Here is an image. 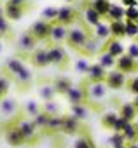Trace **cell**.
Listing matches in <instances>:
<instances>
[{
	"label": "cell",
	"mask_w": 138,
	"mask_h": 148,
	"mask_svg": "<svg viewBox=\"0 0 138 148\" xmlns=\"http://www.w3.org/2000/svg\"><path fill=\"white\" fill-rule=\"evenodd\" d=\"M91 37H95L93 28H91L89 25H86L84 19L81 18V21H79L75 26L68 28V37H66V42H65V44L70 47L72 51H75V52L79 54V52L82 51V47L86 45V42H88Z\"/></svg>",
	"instance_id": "obj_1"
},
{
	"label": "cell",
	"mask_w": 138,
	"mask_h": 148,
	"mask_svg": "<svg viewBox=\"0 0 138 148\" xmlns=\"http://www.w3.org/2000/svg\"><path fill=\"white\" fill-rule=\"evenodd\" d=\"M11 122H14V124L18 125V129H19V132L23 134V138H25L26 145L35 146V145H39V143H40V134H39L37 125L33 124V120H32V119L25 117V115H23V112H21L14 120H11Z\"/></svg>",
	"instance_id": "obj_2"
},
{
	"label": "cell",
	"mask_w": 138,
	"mask_h": 148,
	"mask_svg": "<svg viewBox=\"0 0 138 148\" xmlns=\"http://www.w3.org/2000/svg\"><path fill=\"white\" fill-rule=\"evenodd\" d=\"M39 47V40L32 35L30 30H25L16 38V56L21 59H28V56Z\"/></svg>",
	"instance_id": "obj_3"
},
{
	"label": "cell",
	"mask_w": 138,
	"mask_h": 148,
	"mask_svg": "<svg viewBox=\"0 0 138 148\" xmlns=\"http://www.w3.org/2000/svg\"><path fill=\"white\" fill-rule=\"evenodd\" d=\"M47 52H49V61L52 66H56L58 70L65 71L70 66V54L66 52V49L63 45H46Z\"/></svg>",
	"instance_id": "obj_4"
},
{
	"label": "cell",
	"mask_w": 138,
	"mask_h": 148,
	"mask_svg": "<svg viewBox=\"0 0 138 148\" xmlns=\"http://www.w3.org/2000/svg\"><path fill=\"white\" fill-rule=\"evenodd\" d=\"M82 82H84V86H86V92H88V105H89V106H96V103H100L101 99H105V98H107L108 87L105 86V82L91 84V82H88L86 79H84Z\"/></svg>",
	"instance_id": "obj_5"
},
{
	"label": "cell",
	"mask_w": 138,
	"mask_h": 148,
	"mask_svg": "<svg viewBox=\"0 0 138 148\" xmlns=\"http://www.w3.org/2000/svg\"><path fill=\"white\" fill-rule=\"evenodd\" d=\"M79 21H81L79 9L72 7V5H63V7L58 9V19H56V23H59V25H63L66 28H72Z\"/></svg>",
	"instance_id": "obj_6"
},
{
	"label": "cell",
	"mask_w": 138,
	"mask_h": 148,
	"mask_svg": "<svg viewBox=\"0 0 138 148\" xmlns=\"http://www.w3.org/2000/svg\"><path fill=\"white\" fill-rule=\"evenodd\" d=\"M19 113H21V106H19L16 98L7 96V98H4L2 101H0V115H2L4 119L14 120Z\"/></svg>",
	"instance_id": "obj_7"
},
{
	"label": "cell",
	"mask_w": 138,
	"mask_h": 148,
	"mask_svg": "<svg viewBox=\"0 0 138 148\" xmlns=\"http://www.w3.org/2000/svg\"><path fill=\"white\" fill-rule=\"evenodd\" d=\"M81 18L84 19V23L86 25H89L91 28H95V26H98L101 21H103V18L93 9V5H91V0H84V2H81Z\"/></svg>",
	"instance_id": "obj_8"
},
{
	"label": "cell",
	"mask_w": 138,
	"mask_h": 148,
	"mask_svg": "<svg viewBox=\"0 0 138 148\" xmlns=\"http://www.w3.org/2000/svg\"><path fill=\"white\" fill-rule=\"evenodd\" d=\"M61 132H65L68 136H81V134H84V124L79 119H75L74 115L65 113L63 115V129H61Z\"/></svg>",
	"instance_id": "obj_9"
},
{
	"label": "cell",
	"mask_w": 138,
	"mask_h": 148,
	"mask_svg": "<svg viewBox=\"0 0 138 148\" xmlns=\"http://www.w3.org/2000/svg\"><path fill=\"white\" fill-rule=\"evenodd\" d=\"M4 138H6L7 145H9V146H12V148H21V146H25V145H26V141H25L23 134L19 132V129H18V125H16L14 122L7 124L6 132H4Z\"/></svg>",
	"instance_id": "obj_10"
},
{
	"label": "cell",
	"mask_w": 138,
	"mask_h": 148,
	"mask_svg": "<svg viewBox=\"0 0 138 148\" xmlns=\"http://www.w3.org/2000/svg\"><path fill=\"white\" fill-rule=\"evenodd\" d=\"M126 82H128V75L121 73L119 70H110L107 73V79H105V86L112 91H121L126 87Z\"/></svg>",
	"instance_id": "obj_11"
},
{
	"label": "cell",
	"mask_w": 138,
	"mask_h": 148,
	"mask_svg": "<svg viewBox=\"0 0 138 148\" xmlns=\"http://www.w3.org/2000/svg\"><path fill=\"white\" fill-rule=\"evenodd\" d=\"M70 105H88V92H86V86L84 82H81L79 86H72V89L66 92L65 96Z\"/></svg>",
	"instance_id": "obj_12"
},
{
	"label": "cell",
	"mask_w": 138,
	"mask_h": 148,
	"mask_svg": "<svg viewBox=\"0 0 138 148\" xmlns=\"http://www.w3.org/2000/svg\"><path fill=\"white\" fill-rule=\"evenodd\" d=\"M51 28H52V23H47V21H35L28 30L32 32V35L39 40V42H49V35H51Z\"/></svg>",
	"instance_id": "obj_13"
},
{
	"label": "cell",
	"mask_w": 138,
	"mask_h": 148,
	"mask_svg": "<svg viewBox=\"0 0 138 148\" xmlns=\"http://www.w3.org/2000/svg\"><path fill=\"white\" fill-rule=\"evenodd\" d=\"M28 61H30V64H32L33 68H39V70L47 68V66L51 64L47 47H37V49L28 56Z\"/></svg>",
	"instance_id": "obj_14"
},
{
	"label": "cell",
	"mask_w": 138,
	"mask_h": 148,
	"mask_svg": "<svg viewBox=\"0 0 138 148\" xmlns=\"http://www.w3.org/2000/svg\"><path fill=\"white\" fill-rule=\"evenodd\" d=\"M26 68V64H25V59H21V58H18V56H12V58H9L6 63H4V68H2V73H6V75L12 80L18 73L21 71V70H25Z\"/></svg>",
	"instance_id": "obj_15"
},
{
	"label": "cell",
	"mask_w": 138,
	"mask_h": 148,
	"mask_svg": "<svg viewBox=\"0 0 138 148\" xmlns=\"http://www.w3.org/2000/svg\"><path fill=\"white\" fill-rule=\"evenodd\" d=\"M66 37H68V28L54 21L52 28H51V35H49L47 45H63L66 42Z\"/></svg>",
	"instance_id": "obj_16"
},
{
	"label": "cell",
	"mask_w": 138,
	"mask_h": 148,
	"mask_svg": "<svg viewBox=\"0 0 138 148\" xmlns=\"http://www.w3.org/2000/svg\"><path fill=\"white\" fill-rule=\"evenodd\" d=\"M115 70H119L121 73H124V75H133V73L138 71V61L133 59V58L128 56V54H122L121 58H117Z\"/></svg>",
	"instance_id": "obj_17"
},
{
	"label": "cell",
	"mask_w": 138,
	"mask_h": 148,
	"mask_svg": "<svg viewBox=\"0 0 138 148\" xmlns=\"http://www.w3.org/2000/svg\"><path fill=\"white\" fill-rule=\"evenodd\" d=\"M12 82L16 84V87H18L19 92H26V91H30V87H32V84H33V75H32L30 68L26 66L25 70H21L18 75L12 79Z\"/></svg>",
	"instance_id": "obj_18"
},
{
	"label": "cell",
	"mask_w": 138,
	"mask_h": 148,
	"mask_svg": "<svg viewBox=\"0 0 138 148\" xmlns=\"http://www.w3.org/2000/svg\"><path fill=\"white\" fill-rule=\"evenodd\" d=\"M30 7H26V5H18V4H12V2H7L4 4V16L9 19V21H19L25 14H26V11H28Z\"/></svg>",
	"instance_id": "obj_19"
},
{
	"label": "cell",
	"mask_w": 138,
	"mask_h": 148,
	"mask_svg": "<svg viewBox=\"0 0 138 148\" xmlns=\"http://www.w3.org/2000/svg\"><path fill=\"white\" fill-rule=\"evenodd\" d=\"M100 52H108V54H112L114 58H121L122 54H126V49H124V45L121 44V40H117V38H112V37H110L107 42H103V44H101Z\"/></svg>",
	"instance_id": "obj_20"
},
{
	"label": "cell",
	"mask_w": 138,
	"mask_h": 148,
	"mask_svg": "<svg viewBox=\"0 0 138 148\" xmlns=\"http://www.w3.org/2000/svg\"><path fill=\"white\" fill-rule=\"evenodd\" d=\"M107 73H108V70H105V68H103L101 64H98V63H93V64H91V68H89V73L86 75V80H88V82H91V84L105 82Z\"/></svg>",
	"instance_id": "obj_21"
},
{
	"label": "cell",
	"mask_w": 138,
	"mask_h": 148,
	"mask_svg": "<svg viewBox=\"0 0 138 148\" xmlns=\"http://www.w3.org/2000/svg\"><path fill=\"white\" fill-rule=\"evenodd\" d=\"M37 87H39V98L42 99V103H46V101H54L56 91H54V87H52V80H39Z\"/></svg>",
	"instance_id": "obj_22"
},
{
	"label": "cell",
	"mask_w": 138,
	"mask_h": 148,
	"mask_svg": "<svg viewBox=\"0 0 138 148\" xmlns=\"http://www.w3.org/2000/svg\"><path fill=\"white\" fill-rule=\"evenodd\" d=\"M101 42L96 38V37H91L88 42H86V45L82 47V51L79 52V56L81 58H86V59H91V58H96L98 54H100V45Z\"/></svg>",
	"instance_id": "obj_23"
},
{
	"label": "cell",
	"mask_w": 138,
	"mask_h": 148,
	"mask_svg": "<svg viewBox=\"0 0 138 148\" xmlns=\"http://www.w3.org/2000/svg\"><path fill=\"white\" fill-rule=\"evenodd\" d=\"M52 80V87L56 91V94H61V96H66V92L72 89V79H68L65 75H56L51 79Z\"/></svg>",
	"instance_id": "obj_24"
},
{
	"label": "cell",
	"mask_w": 138,
	"mask_h": 148,
	"mask_svg": "<svg viewBox=\"0 0 138 148\" xmlns=\"http://www.w3.org/2000/svg\"><path fill=\"white\" fill-rule=\"evenodd\" d=\"M119 117L126 119L128 122H135V119L138 117V110L135 108L133 103H122L119 106Z\"/></svg>",
	"instance_id": "obj_25"
},
{
	"label": "cell",
	"mask_w": 138,
	"mask_h": 148,
	"mask_svg": "<svg viewBox=\"0 0 138 148\" xmlns=\"http://www.w3.org/2000/svg\"><path fill=\"white\" fill-rule=\"evenodd\" d=\"M124 19H126V9L121 7V5H117V4H112L108 14L105 18V21L112 23V21H124Z\"/></svg>",
	"instance_id": "obj_26"
},
{
	"label": "cell",
	"mask_w": 138,
	"mask_h": 148,
	"mask_svg": "<svg viewBox=\"0 0 138 148\" xmlns=\"http://www.w3.org/2000/svg\"><path fill=\"white\" fill-rule=\"evenodd\" d=\"M21 112H23L25 117H28V119H35V117L42 112V103H39V101H26L25 106L21 108Z\"/></svg>",
	"instance_id": "obj_27"
},
{
	"label": "cell",
	"mask_w": 138,
	"mask_h": 148,
	"mask_svg": "<svg viewBox=\"0 0 138 148\" xmlns=\"http://www.w3.org/2000/svg\"><path fill=\"white\" fill-rule=\"evenodd\" d=\"M96 63L98 64H101L105 70H115V64H117V58H114L112 54H108V52H100L98 56H96Z\"/></svg>",
	"instance_id": "obj_28"
},
{
	"label": "cell",
	"mask_w": 138,
	"mask_h": 148,
	"mask_svg": "<svg viewBox=\"0 0 138 148\" xmlns=\"http://www.w3.org/2000/svg\"><path fill=\"white\" fill-rule=\"evenodd\" d=\"M108 25H110V35H112V38L121 40V38L126 37V19L124 21H112Z\"/></svg>",
	"instance_id": "obj_29"
},
{
	"label": "cell",
	"mask_w": 138,
	"mask_h": 148,
	"mask_svg": "<svg viewBox=\"0 0 138 148\" xmlns=\"http://www.w3.org/2000/svg\"><path fill=\"white\" fill-rule=\"evenodd\" d=\"M93 33H95V37L103 44V42H107L112 35H110V25H107L105 21H101L98 26H95L93 28Z\"/></svg>",
	"instance_id": "obj_30"
},
{
	"label": "cell",
	"mask_w": 138,
	"mask_h": 148,
	"mask_svg": "<svg viewBox=\"0 0 138 148\" xmlns=\"http://www.w3.org/2000/svg\"><path fill=\"white\" fill-rule=\"evenodd\" d=\"M117 120H119V113H115V112H105V113L101 115V119H100L101 127H103V129H108V131H114Z\"/></svg>",
	"instance_id": "obj_31"
},
{
	"label": "cell",
	"mask_w": 138,
	"mask_h": 148,
	"mask_svg": "<svg viewBox=\"0 0 138 148\" xmlns=\"http://www.w3.org/2000/svg\"><path fill=\"white\" fill-rule=\"evenodd\" d=\"M70 115H74L81 122L88 120V117H89V105H70Z\"/></svg>",
	"instance_id": "obj_32"
},
{
	"label": "cell",
	"mask_w": 138,
	"mask_h": 148,
	"mask_svg": "<svg viewBox=\"0 0 138 148\" xmlns=\"http://www.w3.org/2000/svg\"><path fill=\"white\" fill-rule=\"evenodd\" d=\"M0 38H4V40H12L14 38V32H12L11 21L6 16L0 18Z\"/></svg>",
	"instance_id": "obj_33"
},
{
	"label": "cell",
	"mask_w": 138,
	"mask_h": 148,
	"mask_svg": "<svg viewBox=\"0 0 138 148\" xmlns=\"http://www.w3.org/2000/svg\"><path fill=\"white\" fill-rule=\"evenodd\" d=\"M91 5H93V9H95V11L103 18V21H105L107 14H108V11H110L112 2H110V0H91Z\"/></svg>",
	"instance_id": "obj_34"
},
{
	"label": "cell",
	"mask_w": 138,
	"mask_h": 148,
	"mask_svg": "<svg viewBox=\"0 0 138 148\" xmlns=\"http://www.w3.org/2000/svg\"><path fill=\"white\" fill-rule=\"evenodd\" d=\"M61 129H63V115H58V117H51L49 125L44 132L46 134H58V132H61Z\"/></svg>",
	"instance_id": "obj_35"
},
{
	"label": "cell",
	"mask_w": 138,
	"mask_h": 148,
	"mask_svg": "<svg viewBox=\"0 0 138 148\" xmlns=\"http://www.w3.org/2000/svg\"><path fill=\"white\" fill-rule=\"evenodd\" d=\"M11 84H12V80L6 75V73H0V99H4V98L9 96Z\"/></svg>",
	"instance_id": "obj_36"
},
{
	"label": "cell",
	"mask_w": 138,
	"mask_h": 148,
	"mask_svg": "<svg viewBox=\"0 0 138 148\" xmlns=\"http://www.w3.org/2000/svg\"><path fill=\"white\" fill-rule=\"evenodd\" d=\"M122 136H124L126 143H138V132H136V129H135V124H133V122H129V124L124 127Z\"/></svg>",
	"instance_id": "obj_37"
},
{
	"label": "cell",
	"mask_w": 138,
	"mask_h": 148,
	"mask_svg": "<svg viewBox=\"0 0 138 148\" xmlns=\"http://www.w3.org/2000/svg\"><path fill=\"white\" fill-rule=\"evenodd\" d=\"M58 9L59 7H46V9H42L40 19L42 21H47V23H54L58 19Z\"/></svg>",
	"instance_id": "obj_38"
},
{
	"label": "cell",
	"mask_w": 138,
	"mask_h": 148,
	"mask_svg": "<svg viewBox=\"0 0 138 148\" xmlns=\"http://www.w3.org/2000/svg\"><path fill=\"white\" fill-rule=\"evenodd\" d=\"M59 105L56 103V101H46V103H42V112L44 113H47L49 117H58V115H61L59 113Z\"/></svg>",
	"instance_id": "obj_39"
},
{
	"label": "cell",
	"mask_w": 138,
	"mask_h": 148,
	"mask_svg": "<svg viewBox=\"0 0 138 148\" xmlns=\"http://www.w3.org/2000/svg\"><path fill=\"white\" fill-rule=\"evenodd\" d=\"M32 120H33V124L37 125V129L44 132V131L47 129V125H49V120H51V117H49L47 113H44V112H40V113H39V115H37L35 119H32Z\"/></svg>",
	"instance_id": "obj_40"
},
{
	"label": "cell",
	"mask_w": 138,
	"mask_h": 148,
	"mask_svg": "<svg viewBox=\"0 0 138 148\" xmlns=\"http://www.w3.org/2000/svg\"><path fill=\"white\" fill-rule=\"evenodd\" d=\"M74 68H75V71L82 73V75H88V73H89V68H91V63H89L86 58H79V59L74 63Z\"/></svg>",
	"instance_id": "obj_41"
},
{
	"label": "cell",
	"mask_w": 138,
	"mask_h": 148,
	"mask_svg": "<svg viewBox=\"0 0 138 148\" xmlns=\"http://www.w3.org/2000/svg\"><path fill=\"white\" fill-rule=\"evenodd\" d=\"M126 37L138 38V23L136 21H128L126 19Z\"/></svg>",
	"instance_id": "obj_42"
},
{
	"label": "cell",
	"mask_w": 138,
	"mask_h": 148,
	"mask_svg": "<svg viewBox=\"0 0 138 148\" xmlns=\"http://www.w3.org/2000/svg\"><path fill=\"white\" fill-rule=\"evenodd\" d=\"M124 143H126V139H124L122 132H114V134L108 138V145H110L112 148H115V146H121V145H124Z\"/></svg>",
	"instance_id": "obj_43"
},
{
	"label": "cell",
	"mask_w": 138,
	"mask_h": 148,
	"mask_svg": "<svg viewBox=\"0 0 138 148\" xmlns=\"http://www.w3.org/2000/svg\"><path fill=\"white\" fill-rule=\"evenodd\" d=\"M126 89L131 92V94H138V77H133V79H128L126 82Z\"/></svg>",
	"instance_id": "obj_44"
},
{
	"label": "cell",
	"mask_w": 138,
	"mask_h": 148,
	"mask_svg": "<svg viewBox=\"0 0 138 148\" xmlns=\"http://www.w3.org/2000/svg\"><path fill=\"white\" fill-rule=\"evenodd\" d=\"M126 19H128V21H136V23H138V9H136V5L126 9Z\"/></svg>",
	"instance_id": "obj_45"
},
{
	"label": "cell",
	"mask_w": 138,
	"mask_h": 148,
	"mask_svg": "<svg viewBox=\"0 0 138 148\" xmlns=\"http://www.w3.org/2000/svg\"><path fill=\"white\" fill-rule=\"evenodd\" d=\"M126 54H128V56H131L133 59H136V61H138V40L128 45V51H126Z\"/></svg>",
	"instance_id": "obj_46"
},
{
	"label": "cell",
	"mask_w": 138,
	"mask_h": 148,
	"mask_svg": "<svg viewBox=\"0 0 138 148\" xmlns=\"http://www.w3.org/2000/svg\"><path fill=\"white\" fill-rule=\"evenodd\" d=\"M128 124H129V122H128L126 119L119 117V120H117V124H115V127H114V132H122V131H124V127H126Z\"/></svg>",
	"instance_id": "obj_47"
},
{
	"label": "cell",
	"mask_w": 138,
	"mask_h": 148,
	"mask_svg": "<svg viewBox=\"0 0 138 148\" xmlns=\"http://www.w3.org/2000/svg\"><path fill=\"white\" fill-rule=\"evenodd\" d=\"M12 4H18V5H26V7H32L30 5V0H9Z\"/></svg>",
	"instance_id": "obj_48"
},
{
	"label": "cell",
	"mask_w": 138,
	"mask_h": 148,
	"mask_svg": "<svg viewBox=\"0 0 138 148\" xmlns=\"http://www.w3.org/2000/svg\"><path fill=\"white\" fill-rule=\"evenodd\" d=\"M122 4H124V5H128V7H135V5H136L135 0H122Z\"/></svg>",
	"instance_id": "obj_49"
},
{
	"label": "cell",
	"mask_w": 138,
	"mask_h": 148,
	"mask_svg": "<svg viewBox=\"0 0 138 148\" xmlns=\"http://www.w3.org/2000/svg\"><path fill=\"white\" fill-rule=\"evenodd\" d=\"M131 103H133V105H135V108L138 110V94H136V96L133 98V101H131Z\"/></svg>",
	"instance_id": "obj_50"
},
{
	"label": "cell",
	"mask_w": 138,
	"mask_h": 148,
	"mask_svg": "<svg viewBox=\"0 0 138 148\" xmlns=\"http://www.w3.org/2000/svg\"><path fill=\"white\" fill-rule=\"evenodd\" d=\"M128 148H138V143H128Z\"/></svg>",
	"instance_id": "obj_51"
},
{
	"label": "cell",
	"mask_w": 138,
	"mask_h": 148,
	"mask_svg": "<svg viewBox=\"0 0 138 148\" xmlns=\"http://www.w3.org/2000/svg\"><path fill=\"white\" fill-rule=\"evenodd\" d=\"M4 16V4H0V18Z\"/></svg>",
	"instance_id": "obj_52"
},
{
	"label": "cell",
	"mask_w": 138,
	"mask_h": 148,
	"mask_svg": "<svg viewBox=\"0 0 138 148\" xmlns=\"http://www.w3.org/2000/svg\"><path fill=\"white\" fill-rule=\"evenodd\" d=\"M133 124H135V129H136V132H138V117L135 119V122H133Z\"/></svg>",
	"instance_id": "obj_53"
},
{
	"label": "cell",
	"mask_w": 138,
	"mask_h": 148,
	"mask_svg": "<svg viewBox=\"0 0 138 148\" xmlns=\"http://www.w3.org/2000/svg\"><path fill=\"white\" fill-rule=\"evenodd\" d=\"M115 148H128V143H124V145H121V146H115Z\"/></svg>",
	"instance_id": "obj_54"
},
{
	"label": "cell",
	"mask_w": 138,
	"mask_h": 148,
	"mask_svg": "<svg viewBox=\"0 0 138 148\" xmlns=\"http://www.w3.org/2000/svg\"><path fill=\"white\" fill-rule=\"evenodd\" d=\"M0 52H2V42H0Z\"/></svg>",
	"instance_id": "obj_55"
},
{
	"label": "cell",
	"mask_w": 138,
	"mask_h": 148,
	"mask_svg": "<svg viewBox=\"0 0 138 148\" xmlns=\"http://www.w3.org/2000/svg\"><path fill=\"white\" fill-rule=\"evenodd\" d=\"M65 2H74V0H65Z\"/></svg>",
	"instance_id": "obj_56"
},
{
	"label": "cell",
	"mask_w": 138,
	"mask_h": 148,
	"mask_svg": "<svg viewBox=\"0 0 138 148\" xmlns=\"http://www.w3.org/2000/svg\"><path fill=\"white\" fill-rule=\"evenodd\" d=\"M0 101H2V99H0Z\"/></svg>",
	"instance_id": "obj_57"
}]
</instances>
